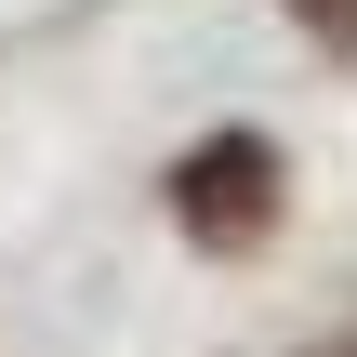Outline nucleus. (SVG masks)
<instances>
[{
	"instance_id": "2",
	"label": "nucleus",
	"mask_w": 357,
	"mask_h": 357,
	"mask_svg": "<svg viewBox=\"0 0 357 357\" xmlns=\"http://www.w3.org/2000/svg\"><path fill=\"white\" fill-rule=\"evenodd\" d=\"M291 13H305L318 40H357V0H291Z\"/></svg>"
},
{
	"instance_id": "1",
	"label": "nucleus",
	"mask_w": 357,
	"mask_h": 357,
	"mask_svg": "<svg viewBox=\"0 0 357 357\" xmlns=\"http://www.w3.org/2000/svg\"><path fill=\"white\" fill-rule=\"evenodd\" d=\"M265 185H278L265 146H212V159H185V225L199 238H252L265 225Z\"/></svg>"
}]
</instances>
